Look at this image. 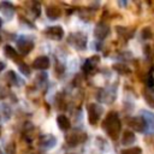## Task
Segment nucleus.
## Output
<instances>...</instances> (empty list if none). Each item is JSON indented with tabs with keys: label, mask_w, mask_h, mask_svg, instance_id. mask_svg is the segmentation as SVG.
I'll use <instances>...</instances> for the list:
<instances>
[{
	"label": "nucleus",
	"mask_w": 154,
	"mask_h": 154,
	"mask_svg": "<svg viewBox=\"0 0 154 154\" xmlns=\"http://www.w3.org/2000/svg\"><path fill=\"white\" fill-rule=\"evenodd\" d=\"M142 36H143L144 38H150V37H152V32H150V30H149L148 28H146V29L142 31Z\"/></svg>",
	"instance_id": "nucleus-18"
},
{
	"label": "nucleus",
	"mask_w": 154,
	"mask_h": 154,
	"mask_svg": "<svg viewBox=\"0 0 154 154\" xmlns=\"http://www.w3.org/2000/svg\"><path fill=\"white\" fill-rule=\"evenodd\" d=\"M46 34L49 37L54 38V40H60L63 37V35H64V31H63V29L60 26H52V28H48Z\"/></svg>",
	"instance_id": "nucleus-6"
},
{
	"label": "nucleus",
	"mask_w": 154,
	"mask_h": 154,
	"mask_svg": "<svg viewBox=\"0 0 154 154\" xmlns=\"http://www.w3.org/2000/svg\"><path fill=\"white\" fill-rule=\"evenodd\" d=\"M5 54H6L10 59H12V60L19 63V57H18L17 52L14 51V48H12L11 46H5Z\"/></svg>",
	"instance_id": "nucleus-13"
},
{
	"label": "nucleus",
	"mask_w": 154,
	"mask_h": 154,
	"mask_svg": "<svg viewBox=\"0 0 154 154\" xmlns=\"http://www.w3.org/2000/svg\"><path fill=\"white\" fill-rule=\"evenodd\" d=\"M4 67H5V65H4V63H1V61H0V71H1V70H2Z\"/></svg>",
	"instance_id": "nucleus-21"
},
{
	"label": "nucleus",
	"mask_w": 154,
	"mask_h": 154,
	"mask_svg": "<svg viewBox=\"0 0 154 154\" xmlns=\"http://www.w3.org/2000/svg\"><path fill=\"white\" fill-rule=\"evenodd\" d=\"M83 67H84V70L87 72H91L93 69H94V65H91V60H88V61H85V64H84Z\"/></svg>",
	"instance_id": "nucleus-17"
},
{
	"label": "nucleus",
	"mask_w": 154,
	"mask_h": 154,
	"mask_svg": "<svg viewBox=\"0 0 154 154\" xmlns=\"http://www.w3.org/2000/svg\"><path fill=\"white\" fill-rule=\"evenodd\" d=\"M84 138H85V136L84 135H78V134H72L69 138H66V141L70 143V146H76V144H78L79 142H82V141H84Z\"/></svg>",
	"instance_id": "nucleus-11"
},
{
	"label": "nucleus",
	"mask_w": 154,
	"mask_h": 154,
	"mask_svg": "<svg viewBox=\"0 0 154 154\" xmlns=\"http://www.w3.org/2000/svg\"><path fill=\"white\" fill-rule=\"evenodd\" d=\"M102 112V108L97 105H90L89 108H88V119H89V123L90 124H96L99 118H100V114Z\"/></svg>",
	"instance_id": "nucleus-4"
},
{
	"label": "nucleus",
	"mask_w": 154,
	"mask_h": 154,
	"mask_svg": "<svg viewBox=\"0 0 154 154\" xmlns=\"http://www.w3.org/2000/svg\"><path fill=\"white\" fill-rule=\"evenodd\" d=\"M143 118L147 122V125L150 124V126H154V114H150L148 112H143Z\"/></svg>",
	"instance_id": "nucleus-14"
},
{
	"label": "nucleus",
	"mask_w": 154,
	"mask_h": 154,
	"mask_svg": "<svg viewBox=\"0 0 154 154\" xmlns=\"http://www.w3.org/2000/svg\"><path fill=\"white\" fill-rule=\"evenodd\" d=\"M69 42L73 47H76L77 49H83L85 47V45H87V37L82 32H75V34H71L70 35Z\"/></svg>",
	"instance_id": "nucleus-3"
},
{
	"label": "nucleus",
	"mask_w": 154,
	"mask_h": 154,
	"mask_svg": "<svg viewBox=\"0 0 154 154\" xmlns=\"http://www.w3.org/2000/svg\"><path fill=\"white\" fill-rule=\"evenodd\" d=\"M126 123L130 128H132L135 131H138V132H143L148 126L143 117H129L126 118Z\"/></svg>",
	"instance_id": "nucleus-2"
},
{
	"label": "nucleus",
	"mask_w": 154,
	"mask_h": 154,
	"mask_svg": "<svg viewBox=\"0 0 154 154\" xmlns=\"http://www.w3.org/2000/svg\"><path fill=\"white\" fill-rule=\"evenodd\" d=\"M20 70H22V72H24L25 75H29V72H30L29 69H26V65H25V64H22V63H20Z\"/></svg>",
	"instance_id": "nucleus-19"
},
{
	"label": "nucleus",
	"mask_w": 154,
	"mask_h": 154,
	"mask_svg": "<svg viewBox=\"0 0 154 154\" xmlns=\"http://www.w3.org/2000/svg\"><path fill=\"white\" fill-rule=\"evenodd\" d=\"M102 128H103V130L107 132V135L111 138H113V140L118 138V135L120 132L122 125H120L119 118H118L116 112H109L106 116V119L102 123Z\"/></svg>",
	"instance_id": "nucleus-1"
},
{
	"label": "nucleus",
	"mask_w": 154,
	"mask_h": 154,
	"mask_svg": "<svg viewBox=\"0 0 154 154\" xmlns=\"http://www.w3.org/2000/svg\"><path fill=\"white\" fill-rule=\"evenodd\" d=\"M32 67L37 70H46L49 67V59L47 57H38L34 60Z\"/></svg>",
	"instance_id": "nucleus-5"
},
{
	"label": "nucleus",
	"mask_w": 154,
	"mask_h": 154,
	"mask_svg": "<svg viewBox=\"0 0 154 154\" xmlns=\"http://www.w3.org/2000/svg\"><path fill=\"white\" fill-rule=\"evenodd\" d=\"M135 134H132L131 131H125L124 135H123V138H122V143L124 146H129V144H132L135 142Z\"/></svg>",
	"instance_id": "nucleus-10"
},
{
	"label": "nucleus",
	"mask_w": 154,
	"mask_h": 154,
	"mask_svg": "<svg viewBox=\"0 0 154 154\" xmlns=\"http://www.w3.org/2000/svg\"><path fill=\"white\" fill-rule=\"evenodd\" d=\"M57 123H58V125H59V128H60L61 130H67V129H70V125H71L69 118H67L66 116H64V114L58 116Z\"/></svg>",
	"instance_id": "nucleus-9"
},
{
	"label": "nucleus",
	"mask_w": 154,
	"mask_h": 154,
	"mask_svg": "<svg viewBox=\"0 0 154 154\" xmlns=\"http://www.w3.org/2000/svg\"><path fill=\"white\" fill-rule=\"evenodd\" d=\"M108 32H109V30H108V26H107L106 24L100 23V24L96 25V29H95V36H96L97 38H100V40L105 38V37L108 35Z\"/></svg>",
	"instance_id": "nucleus-7"
},
{
	"label": "nucleus",
	"mask_w": 154,
	"mask_h": 154,
	"mask_svg": "<svg viewBox=\"0 0 154 154\" xmlns=\"http://www.w3.org/2000/svg\"><path fill=\"white\" fill-rule=\"evenodd\" d=\"M32 42L31 41H29V40H20V41H18V48H19V51L22 52V53H24V54H26V53H29L30 51H31V48H32Z\"/></svg>",
	"instance_id": "nucleus-8"
},
{
	"label": "nucleus",
	"mask_w": 154,
	"mask_h": 154,
	"mask_svg": "<svg viewBox=\"0 0 154 154\" xmlns=\"http://www.w3.org/2000/svg\"><path fill=\"white\" fill-rule=\"evenodd\" d=\"M123 154H141V149H140V148L125 149V150H123Z\"/></svg>",
	"instance_id": "nucleus-16"
},
{
	"label": "nucleus",
	"mask_w": 154,
	"mask_h": 154,
	"mask_svg": "<svg viewBox=\"0 0 154 154\" xmlns=\"http://www.w3.org/2000/svg\"><path fill=\"white\" fill-rule=\"evenodd\" d=\"M0 41H1V38H0Z\"/></svg>",
	"instance_id": "nucleus-23"
},
{
	"label": "nucleus",
	"mask_w": 154,
	"mask_h": 154,
	"mask_svg": "<svg viewBox=\"0 0 154 154\" xmlns=\"http://www.w3.org/2000/svg\"><path fill=\"white\" fill-rule=\"evenodd\" d=\"M148 85H149V87H152V85H153V78H152V76H149V79H148Z\"/></svg>",
	"instance_id": "nucleus-20"
},
{
	"label": "nucleus",
	"mask_w": 154,
	"mask_h": 154,
	"mask_svg": "<svg viewBox=\"0 0 154 154\" xmlns=\"http://www.w3.org/2000/svg\"><path fill=\"white\" fill-rule=\"evenodd\" d=\"M46 13H47V16H48L51 19H55V18H58V17L60 16L61 12H60L59 7H57V6H49V7H47Z\"/></svg>",
	"instance_id": "nucleus-12"
},
{
	"label": "nucleus",
	"mask_w": 154,
	"mask_h": 154,
	"mask_svg": "<svg viewBox=\"0 0 154 154\" xmlns=\"http://www.w3.org/2000/svg\"><path fill=\"white\" fill-rule=\"evenodd\" d=\"M144 99L147 101V103L150 106V107H154V96L153 95H149V94H144Z\"/></svg>",
	"instance_id": "nucleus-15"
},
{
	"label": "nucleus",
	"mask_w": 154,
	"mask_h": 154,
	"mask_svg": "<svg viewBox=\"0 0 154 154\" xmlns=\"http://www.w3.org/2000/svg\"><path fill=\"white\" fill-rule=\"evenodd\" d=\"M0 28H1V19H0Z\"/></svg>",
	"instance_id": "nucleus-22"
}]
</instances>
